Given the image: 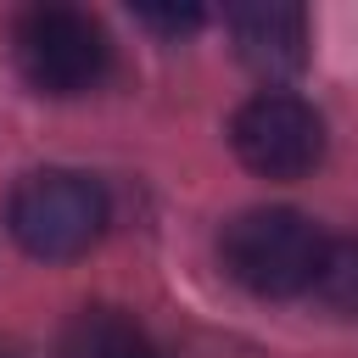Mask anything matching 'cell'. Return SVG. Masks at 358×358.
<instances>
[{"mask_svg":"<svg viewBox=\"0 0 358 358\" xmlns=\"http://www.w3.org/2000/svg\"><path fill=\"white\" fill-rule=\"evenodd\" d=\"M112 224V201L101 179L78 168H34L6 196V229L11 241L39 263H73L84 257Z\"/></svg>","mask_w":358,"mask_h":358,"instance_id":"cell-1","label":"cell"},{"mask_svg":"<svg viewBox=\"0 0 358 358\" xmlns=\"http://www.w3.org/2000/svg\"><path fill=\"white\" fill-rule=\"evenodd\" d=\"M324 229L296 207H246L218 229L224 274L252 296H302L313 285Z\"/></svg>","mask_w":358,"mask_h":358,"instance_id":"cell-2","label":"cell"},{"mask_svg":"<svg viewBox=\"0 0 358 358\" xmlns=\"http://www.w3.org/2000/svg\"><path fill=\"white\" fill-rule=\"evenodd\" d=\"M11 56H17V73L28 78V90L73 101L106 78L112 39L78 6H28L11 22Z\"/></svg>","mask_w":358,"mask_h":358,"instance_id":"cell-3","label":"cell"},{"mask_svg":"<svg viewBox=\"0 0 358 358\" xmlns=\"http://www.w3.org/2000/svg\"><path fill=\"white\" fill-rule=\"evenodd\" d=\"M229 145L263 179H302L324 162V117L291 90H257L235 106Z\"/></svg>","mask_w":358,"mask_h":358,"instance_id":"cell-4","label":"cell"},{"mask_svg":"<svg viewBox=\"0 0 358 358\" xmlns=\"http://www.w3.org/2000/svg\"><path fill=\"white\" fill-rule=\"evenodd\" d=\"M224 28H229L235 56L246 62V73H257L268 90L308 67V11L302 6H280V0L229 6Z\"/></svg>","mask_w":358,"mask_h":358,"instance_id":"cell-5","label":"cell"},{"mask_svg":"<svg viewBox=\"0 0 358 358\" xmlns=\"http://www.w3.org/2000/svg\"><path fill=\"white\" fill-rule=\"evenodd\" d=\"M56 358H157V347L134 324V313L106 308V302H90V308H78L62 324Z\"/></svg>","mask_w":358,"mask_h":358,"instance_id":"cell-6","label":"cell"},{"mask_svg":"<svg viewBox=\"0 0 358 358\" xmlns=\"http://www.w3.org/2000/svg\"><path fill=\"white\" fill-rule=\"evenodd\" d=\"M308 291L330 313L358 319V235H324V252H319V268H313Z\"/></svg>","mask_w":358,"mask_h":358,"instance_id":"cell-7","label":"cell"},{"mask_svg":"<svg viewBox=\"0 0 358 358\" xmlns=\"http://www.w3.org/2000/svg\"><path fill=\"white\" fill-rule=\"evenodd\" d=\"M134 22H145L151 34L179 39V34H196V28L207 22V11H201V6H140V11H134Z\"/></svg>","mask_w":358,"mask_h":358,"instance_id":"cell-8","label":"cell"},{"mask_svg":"<svg viewBox=\"0 0 358 358\" xmlns=\"http://www.w3.org/2000/svg\"><path fill=\"white\" fill-rule=\"evenodd\" d=\"M0 358H6V352H0Z\"/></svg>","mask_w":358,"mask_h":358,"instance_id":"cell-9","label":"cell"}]
</instances>
